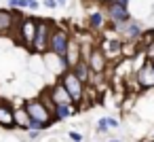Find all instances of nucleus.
Listing matches in <instances>:
<instances>
[{"label": "nucleus", "instance_id": "72a5a7b5", "mask_svg": "<svg viewBox=\"0 0 154 142\" xmlns=\"http://www.w3.org/2000/svg\"><path fill=\"white\" fill-rule=\"evenodd\" d=\"M152 64H154V62H152Z\"/></svg>", "mask_w": 154, "mask_h": 142}, {"label": "nucleus", "instance_id": "4be33fe9", "mask_svg": "<svg viewBox=\"0 0 154 142\" xmlns=\"http://www.w3.org/2000/svg\"><path fill=\"white\" fill-rule=\"evenodd\" d=\"M68 138H70L72 142H85V136H82L80 131H68Z\"/></svg>", "mask_w": 154, "mask_h": 142}, {"label": "nucleus", "instance_id": "5701e85b", "mask_svg": "<svg viewBox=\"0 0 154 142\" xmlns=\"http://www.w3.org/2000/svg\"><path fill=\"white\" fill-rule=\"evenodd\" d=\"M42 7H45V9H49V11H53V9H59L57 0H42Z\"/></svg>", "mask_w": 154, "mask_h": 142}, {"label": "nucleus", "instance_id": "bb28decb", "mask_svg": "<svg viewBox=\"0 0 154 142\" xmlns=\"http://www.w3.org/2000/svg\"><path fill=\"white\" fill-rule=\"evenodd\" d=\"M42 131H28V136H30V140H36L38 136H40Z\"/></svg>", "mask_w": 154, "mask_h": 142}, {"label": "nucleus", "instance_id": "aec40b11", "mask_svg": "<svg viewBox=\"0 0 154 142\" xmlns=\"http://www.w3.org/2000/svg\"><path fill=\"white\" fill-rule=\"evenodd\" d=\"M47 129H49V125H45V123H40V121L30 119V123H28V129H26V131H47Z\"/></svg>", "mask_w": 154, "mask_h": 142}, {"label": "nucleus", "instance_id": "cd10ccee", "mask_svg": "<svg viewBox=\"0 0 154 142\" xmlns=\"http://www.w3.org/2000/svg\"><path fill=\"white\" fill-rule=\"evenodd\" d=\"M112 2H118V5H122V7H129L131 0H112Z\"/></svg>", "mask_w": 154, "mask_h": 142}, {"label": "nucleus", "instance_id": "39448f33", "mask_svg": "<svg viewBox=\"0 0 154 142\" xmlns=\"http://www.w3.org/2000/svg\"><path fill=\"white\" fill-rule=\"evenodd\" d=\"M23 108H26V112L30 115V119L40 121V123H45V125H49V127L53 125V112L49 110V106L42 102L40 95L26 100V102H23Z\"/></svg>", "mask_w": 154, "mask_h": 142}, {"label": "nucleus", "instance_id": "423d86ee", "mask_svg": "<svg viewBox=\"0 0 154 142\" xmlns=\"http://www.w3.org/2000/svg\"><path fill=\"white\" fill-rule=\"evenodd\" d=\"M112 28H114L116 36L122 38L125 43H135V40H139L141 34H143V28H141V24H139L137 19H131V21H127V24H122V26H112Z\"/></svg>", "mask_w": 154, "mask_h": 142}, {"label": "nucleus", "instance_id": "7c9ffc66", "mask_svg": "<svg viewBox=\"0 0 154 142\" xmlns=\"http://www.w3.org/2000/svg\"><path fill=\"white\" fill-rule=\"evenodd\" d=\"M108 142H122V140H118V138H112V140H108Z\"/></svg>", "mask_w": 154, "mask_h": 142}, {"label": "nucleus", "instance_id": "4468645a", "mask_svg": "<svg viewBox=\"0 0 154 142\" xmlns=\"http://www.w3.org/2000/svg\"><path fill=\"white\" fill-rule=\"evenodd\" d=\"M85 57H82V47H80V43L76 40V38H72V43H70V49H68V55H66V66H68V70H72L78 62H82Z\"/></svg>", "mask_w": 154, "mask_h": 142}, {"label": "nucleus", "instance_id": "f8f14e48", "mask_svg": "<svg viewBox=\"0 0 154 142\" xmlns=\"http://www.w3.org/2000/svg\"><path fill=\"white\" fill-rule=\"evenodd\" d=\"M21 15L13 9H0V36H5V34H11L13 28L19 24Z\"/></svg>", "mask_w": 154, "mask_h": 142}, {"label": "nucleus", "instance_id": "0eeeda50", "mask_svg": "<svg viewBox=\"0 0 154 142\" xmlns=\"http://www.w3.org/2000/svg\"><path fill=\"white\" fill-rule=\"evenodd\" d=\"M103 13H106V17H108V21H110L112 26H122V24H127V21L133 19L129 7H122V5H118V2H110V5H106Z\"/></svg>", "mask_w": 154, "mask_h": 142}, {"label": "nucleus", "instance_id": "1a4fd4ad", "mask_svg": "<svg viewBox=\"0 0 154 142\" xmlns=\"http://www.w3.org/2000/svg\"><path fill=\"white\" fill-rule=\"evenodd\" d=\"M135 85H137V89H141V91H150V89H154V64L152 62H146L135 74Z\"/></svg>", "mask_w": 154, "mask_h": 142}, {"label": "nucleus", "instance_id": "a211bd4d", "mask_svg": "<svg viewBox=\"0 0 154 142\" xmlns=\"http://www.w3.org/2000/svg\"><path fill=\"white\" fill-rule=\"evenodd\" d=\"M15 123L19 129H28V123H30V115L26 112V108H15Z\"/></svg>", "mask_w": 154, "mask_h": 142}, {"label": "nucleus", "instance_id": "6e6552de", "mask_svg": "<svg viewBox=\"0 0 154 142\" xmlns=\"http://www.w3.org/2000/svg\"><path fill=\"white\" fill-rule=\"evenodd\" d=\"M47 95H49V100H51L55 106H76V102L72 100V95L68 93V89L61 85V81H59V79H57V83H55V85H51V87H49Z\"/></svg>", "mask_w": 154, "mask_h": 142}, {"label": "nucleus", "instance_id": "c85d7f7f", "mask_svg": "<svg viewBox=\"0 0 154 142\" xmlns=\"http://www.w3.org/2000/svg\"><path fill=\"white\" fill-rule=\"evenodd\" d=\"M66 2H68V0H57V5H59V7H66Z\"/></svg>", "mask_w": 154, "mask_h": 142}, {"label": "nucleus", "instance_id": "c756f323", "mask_svg": "<svg viewBox=\"0 0 154 142\" xmlns=\"http://www.w3.org/2000/svg\"><path fill=\"white\" fill-rule=\"evenodd\" d=\"M99 2H101V5L106 7V5H110V2H112V0H99Z\"/></svg>", "mask_w": 154, "mask_h": 142}, {"label": "nucleus", "instance_id": "7ed1b4c3", "mask_svg": "<svg viewBox=\"0 0 154 142\" xmlns=\"http://www.w3.org/2000/svg\"><path fill=\"white\" fill-rule=\"evenodd\" d=\"M36 30H38V19H36V17L21 15L19 24L15 26L17 43H21L28 51H32V45H34V38H36Z\"/></svg>", "mask_w": 154, "mask_h": 142}, {"label": "nucleus", "instance_id": "9b49d317", "mask_svg": "<svg viewBox=\"0 0 154 142\" xmlns=\"http://www.w3.org/2000/svg\"><path fill=\"white\" fill-rule=\"evenodd\" d=\"M85 62L89 64V68H91L93 74H106V70H108V66H110V60H108L106 53L99 49V45L89 53V57H87Z\"/></svg>", "mask_w": 154, "mask_h": 142}, {"label": "nucleus", "instance_id": "393cba45", "mask_svg": "<svg viewBox=\"0 0 154 142\" xmlns=\"http://www.w3.org/2000/svg\"><path fill=\"white\" fill-rule=\"evenodd\" d=\"M36 9H40L38 0H28V11H36Z\"/></svg>", "mask_w": 154, "mask_h": 142}, {"label": "nucleus", "instance_id": "dca6fc26", "mask_svg": "<svg viewBox=\"0 0 154 142\" xmlns=\"http://www.w3.org/2000/svg\"><path fill=\"white\" fill-rule=\"evenodd\" d=\"M72 70H74V74H76V76H78V79L85 83V85H89V83H91L93 72H91V68H89V64H87L85 60H82V62H78V64H76Z\"/></svg>", "mask_w": 154, "mask_h": 142}, {"label": "nucleus", "instance_id": "b1692460", "mask_svg": "<svg viewBox=\"0 0 154 142\" xmlns=\"http://www.w3.org/2000/svg\"><path fill=\"white\" fill-rule=\"evenodd\" d=\"M108 125H110V129H118L120 127V121L116 117H108Z\"/></svg>", "mask_w": 154, "mask_h": 142}, {"label": "nucleus", "instance_id": "2f4dec72", "mask_svg": "<svg viewBox=\"0 0 154 142\" xmlns=\"http://www.w3.org/2000/svg\"><path fill=\"white\" fill-rule=\"evenodd\" d=\"M7 2H9V7H11V5H15V2H17V0H7Z\"/></svg>", "mask_w": 154, "mask_h": 142}, {"label": "nucleus", "instance_id": "412c9836", "mask_svg": "<svg viewBox=\"0 0 154 142\" xmlns=\"http://www.w3.org/2000/svg\"><path fill=\"white\" fill-rule=\"evenodd\" d=\"M95 131H97V134H108V131H110L108 117H101V119H97V123H95Z\"/></svg>", "mask_w": 154, "mask_h": 142}, {"label": "nucleus", "instance_id": "2eb2a0df", "mask_svg": "<svg viewBox=\"0 0 154 142\" xmlns=\"http://www.w3.org/2000/svg\"><path fill=\"white\" fill-rule=\"evenodd\" d=\"M106 13L103 11H93V13H89V17H87V30L89 32H101L103 28H106Z\"/></svg>", "mask_w": 154, "mask_h": 142}, {"label": "nucleus", "instance_id": "ddd939ff", "mask_svg": "<svg viewBox=\"0 0 154 142\" xmlns=\"http://www.w3.org/2000/svg\"><path fill=\"white\" fill-rule=\"evenodd\" d=\"M0 127L2 129H15V108L9 102H0Z\"/></svg>", "mask_w": 154, "mask_h": 142}, {"label": "nucleus", "instance_id": "f03ea898", "mask_svg": "<svg viewBox=\"0 0 154 142\" xmlns=\"http://www.w3.org/2000/svg\"><path fill=\"white\" fill-rule=\"evenodd\" d=\"M72 34H70V30L68 28H63V26H57L55 28V32H53V36H51V47H49V53H53L55 57H59L61 62H63V68L68 70V66H66V55H68V49H70V43H72Z\"/></svg>", "mask_w": 154, "mask_h": 142}, {"label": "nucleus", "instance_id": "f3484780", "mask_svg": "<svg viewBox=\"0 0 154 142\" xmlns=\"http://www.w3.org/2000/svg\"><path fill=\"white\" fill-rule=\"evenodd\" d=\"M76 112H80L78 106H55L53 123H59V121H63V119H68V117H72V115H76Z\"/></svg>", "mask_w": 154, "mask_h": 142}, {"label": "nucleus", "instance_id": "f257e3e1", "mask_svg": "<svg viewBox=\"0 0 154 142\" xmlns=\"http://www.w3.org/2000/svg\"><path fill=\"white\" fill-rule=\"evenodd\" d=\"M57 24L53 19H38V30H36V38H34V45H32V55H38V57H45L49 53V47H51V36L55 32Z\"/></svg>", "mask_w": 154, "mask_h": 142}, {"label": "nucleus", "instance_id": "6ab92c4d", "mask_svg": "<svg viewBox=\"0 0 154 142\" xmlns=\"http://www.w3.org/2000/svg\"><path fill=\"white\" fill-rule=\"evenodd\" d=\"M137 43H139V49H141V51H146L148 47H152V45H154V28L143 30V34H141V38H139Z\"/></svg>", "mask_w": 154, "mask_h": 142}, {"label": "nucleus", "instance_id": "473e14b6", "mask_svg": "<svg viewBox=\"0 0 154 142\" xmlns=\"http://www.w3.org/2000/svg\"><path fill=\"white\" fill-rule=\"evenodd\" d=\"M143 142H154V138H152V140H143Z\"/></svg>", "mask_w": 154, "mask_h": 142}, {"label": "nucleus", "instance_id": "9d476101", "mask_svg": "<svg viewBox=\"0 0 154 142\" xmlns=\"http://www.w3.org/2000/svg\"><path fill=\"white\" fill-rule=\"evenodd\" d=\"M122 45H125V40L122 38H118V36H112V38H101L99 40V49L106 53V57L112 62L114 57L120 62V60H125L122 57Z\"/></svg>", "mask_w": 154, "mask_h": 142}, {"label": "nucleus", "instance_id": "20e7f679", "mask_svg": "<svg viewBox=\"0 0 154 142\" xmlns=\"http://www.w3.org/2000/svg\"><path fill=\"white\" fill-rule=\"evenodd\" d=\"M59 81H61V85L68 89V93L72 95V100L76 102V106H80V104L85 102V98H87V85L74 74V70H66V72L59 76Z\"/></svg>", "mask_w": 154, "mask_h": 142}, {"label": "nucleus", "instance_id": "a878e982", "mask_svg": "<svg viewBox=\"0 0 154 142\" xmlns=\"http://www.w3.org/2000/svg\"><path fill=\"white\" fill-rule=\"evenodd\" d=\"M143 53H146V57H148V62H154V45H152V47H148V49H146Z\"/></svg>", "mask_w": 154, "mask_h": 142}]
</instances>
